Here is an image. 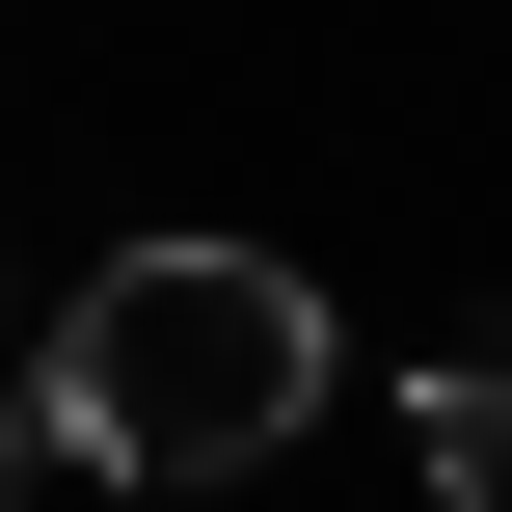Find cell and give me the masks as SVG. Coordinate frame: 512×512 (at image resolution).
<instances>
[{
	"label": "cell",
	"mask_w": 512,
	"mask_h": 512,
	"mask_svg": "<svg viewBox=\"0 0 512 512\" xmlns=\"http://www.w3.org/2000/svg\"><path fill=\"white\" fill-rule=\"evenodd\" d=\"M324 378H351V351H324V270H297V243H108V270L54 297L27 432H54L81 486H243V459H297Z\"/></svg>",
	"instance_id": "1"
},
{
	"label": "cell",
	"mask_w": 512,
	"mask_h": 512,
	"mask_svg": "<svg viewBox=\"0 0 512 512\" xmlns=\"http://www.w3.org/2000/svg\"><path fill=\"white\" fill-rule=\"evenodd\" d=\"M405 432H432V512H512V324H486V351H432Z\"/></svg>",
	"instance_id": "2"
},
{
	"label": "cell",
	"mask_w": 512,
	"mask_h": 512,
	"mask_svg": "<svg viewBox=\"0 0 512 512\" xmlns=\"http://www.w3.org/2000/svg\"><path fill=\"white\" fill-rule=\"evenodd\" d=\"M27 486H54V432H27V405H0V512H27Z\"/></svg>",
	"instance_id": "3"
}]
</instances>
